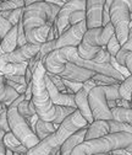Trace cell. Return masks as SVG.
<instances>
[{
  "mask_svg": "<svg viewBox=\"0 0 132 155\" xmlns=\"http://www.w3.org/2000/svg\"><path fill=\"white\" fill-rule=\"evenodd\" d=\"M18 47L17 45V25L14 26L0 43V57L14 52Z\"/></svg>",
  "mask_w": 132,
  "mask_h": 155,
  "instance_id": "e0dca14e",
  "label": "cell"
},
{
  "mask_svg": "<svg viewBox=\"0 0 132 155\" xmlns=\"http://www.w3.org/2000/svg\"><path fill=\"white\" fill-rule=\"evenodd\" d=\"M96 86H97L96 83H94L92 79H89V80H87V81L83 83V89H86L87 91H91L93 87H96Z\"/></svg>",
  "mask_w": 132,
  "mask_h": 155,
  "instance_id": "8d00e7d4",
  "label": "cell"
},
{
  "mask_svg": "<svg viewBox=\"0 0 132 155\" xmlns=\"http://www.w3.org/2000/svg\"><path fill=\"white\" fill-rule=\"evenodd\" d=\"M45 83H47V87H48V91H49V95H50V99H51V102L56 106H71V107H76V102H75V94H64V92H60L58 90L53 81L49 79V76L45 75Z\"/></svg>",
  "mask_w": 132,
  "mask_h": 155,
  "instance_id": "4fadbf2b",
  "label": "cell"
},
{
  "mask_svg": "<svg viewBox=\"0 0 132 155\" xmlns=\"http://www.w3.org/2000/svg\"><path fill=\"white\" fill-rule=\"evenodd\" d=\"M0 43H2V38H0Z\"/></svg>",
  "mask_w": 132,
  "mask_h": 155,
  "instance_id": "f907efd6",
  "label": "cell"
},
{
  "mask_svg": "<svg viewBox=\"0 0 132 155\" xmlns=\"http://www.w3.org/2000/svg\"><path fill=\"white\" fill-rule=\"evenodd\" d=\"M38 2H44V0H25V4L27 6V5H31L33 3H38Z\"/></svg>",
  "mask_w": 132,
  "mask_h": 155,
  "instance_id": "7bdbcfd3",
  "label": "cell"
},
{
  "mask_svg": "<svg viewBox=\"0 0 132 155\" xmlns=\"http://www.w3.org/2000/svg\"><path fill=\"white\" fill-rule=\"evenodd\" d=\"M44 2H47V3H53V4H58V5L63 6L65 3L70 2V0H44Z\"/></svg>",
  "mask_w": 132,
  "mask_h": 155,
  "instance_id": "ab89813d",
  "label": "cell"
},
{
  "mask_svg": "<svg viewBox=\"0 0 132 155\" xmlns=\"http://www.w3.org/2000/svg\"><path fill=\"white\" fill-rule=\"evenodd\" d=\"M106 0H86V22L87 28L103 26V10Z\"/></svg>",
  "mask_w": 132,
  "mask_h": 155,
  "instance_id": "8fae6325",
  "label": "cell"
},
{
  "mask_svg": "<svg viewBox=\"0 0 132 155\" xmlns=\"http://www.w3.org/2000/svg\"><path fill=\"white\" fill-rule=\"evenodd\" d=\"M109 133H110V127L108 124V121H104V120L94 121L87 128L84 140H92V139L102 138V137L108 135Z\"/></svg>",
  "mask_w": 132,
  "mask_h": 155,
  "instance_id": "9a60e30c",
  "label": "cell"
},
{
  "mask_svg": "<svg viewBox=\"0 0 132 155\" xmlns=\"http://www.w3.org/2000/svg\"><path fill=\"white\" fill-rule=\"evenodd\" d=\"M17 110H18V112H20L25 118L31 117V116H33V114L37 113V112H35L34 104H33L32 100H31V101H28V100H23L20 105L17 106Z\"/></svg>",
  "mask_w": 132,
  "mask_h": 155,
  "instance_id": "cb8c5ba5",
  "label": "cell"
},
{
  "mask_svg": "<svg viewBox=\"0 0 132 155\" xmlns=\"http://www.w3.org/2000/svg\"><path fill=\"white\" fill-rule=\"evenodd\" d=\"M12 27H14V25L8 20V17H5L3 15V11H2V14H0V38L3 40Z\"/></svg>",
  "mask_w": 132,
  "mask_h": 155,
  "instance_id": "f1b7e54d",
  "label": "cell"
},
{
  "mask_svg": "<svg viewBox=\"0 0 132 155\" xmlns=\"http://www.w3.org/2000/svg\"><path fill=\"white\" fill-rule=\"evenodd\" d=\"M88 101H89V106H91V110H92V114H93L94 121L112 120L111 110L108 106L105 86L93 87L88 94Z\"/></svg>",
  "mask_w": 132,
  "mask_h": 155,
  "instance_id": "52a82bcc",
  "label": "cell"
},
{
  "mask_svg": "<svg viewBox=\"0 0 132 155\" xmlns=\"http://www.w3.org/2000/svg\"><path fill=\"white\" fill-rule=\"evenodd\" d=\"M89 123L86 121V118L81 114L78 110H76L73 113H71L69 117L64 120V122L59 126L54 133L43 140H41L35 147L28 149L27 155H50V153L54 149L61 148V145L71 137L73 133H76L81 128L88 126Z\"/></svg>",
  "mask_w": 132,
  "mask_h": 155,
  "instance_id": "6da1fadb",
  "label": "cell"
},
{
  "mask_svg": "<svg viewBox=\"0 0 132 155\" xmlns=\"http://www.w3.org/2000/svg\"><path fill=\"white\" fill-rule=\"evenodd\" d=\"M25 0H4V2L0 3V9L2 11H10V10H15V9H20V8H25Z\"/></svg>",
  "mask_w": 132,
  "mask_h": 155,
  "instance_id": "d4e9b609",
  "label": "cell"
},
{
  "mask_svg": "<svg viewBox=\"0 0 132 155\" xmlns=\"http://www.w3.org/2000/svg\"><path fill=\"white\" fill-rule=\"evenodd\" d=\"M2 2H4V0H0V3H2Z\"/></svg>",
  "mask_w": 132,
  "mask_h": 155,
  "instance_id": "816d5d0a",
  "label": "cell"
},
{
  "mask_svg": "<svg viewBox=\"0 0 132 155\" xmlns=\"http://www.w3.org/2000/svg\"><path fill=\"white\" fill-rule=\"evenodd\" d=\"M60 5L38 2L23 8V26L25 32L41 28L48 24H54L60 11Z\"/></svg>",
  "mask_w": 132,
  "mask_h": 155,
  "instance_id": "3957f363",
  "label": "cell"
},
{
  "mask_svg": "<svg viewBox=\"0 0 132 155\" xmlns=\"http://www.w3.org/2000/svg\"><path fill=\"white\" fill-rule=\"evenodd\" d=\"M120 48H121V45H120V42L118 40V37L114 33V35L111 36L110 41L108 42V45H106V49H108V52L110 53L111 57H116L118 53H119V51H120Z\"/></svg>",
  "mask_w": 132,
  "mask_h": 155,
  "instance_id": "83f0119b",
  "label": "cell"
},
{
  "mask_svg": "<svg viewBox=\"0 0 132 155\" xmlns=\"http://www.w3.org/2000/svg\"><path fill=\"white\" fill-rule=\"evenodd\" d=\"M96 74L93 70H89L87 68L80 67L75 63L67 62L65 64V68L63 70V73L59 74L60 78L63 79H69V80H73V81H81L84 83L89 79H92V76Z\"/></svg>",
  "mask_w": 132,
  "mask_h": 155,
  "instance_id": "7c38bea8",
  "label": "cell"
},
{
  "mask_svg": "<svg viewBox=\"0 0 132 155\" xmlns=\"http://www.w3.org/2000/svg\"><path fill=\"white\" fill-rule=\"evenodd\" d=\"M92 80L96 83L97 86H108V85H118L121 84V81L116 80L115 78H111L109 75H104V74H98L96 73L92 76Z\"/></svg>",
  "mask_w": 132,
  "mask_h": 155,
  "instance_id": "603a6c76",
  "label": "cell"
},
{
  "mask_svg": "<svg viewBox=\"0 0 132 155\" xmlns=\"http://www.w3.org/2000/svg\"><path fill=\"white\" fill-rule=\"evenodd\" d=\"M4 135H5V132L3 130V129H0V142L3 140V138H4Z\"/></svg>",
  "mask_w": 132,
  "mask_h": 155,
  "instance_id": "bcb514c9",
  "label": "cell"
},
{
  "mask_svg": "<svg viewBox=\"0 0 132 155\" xmlns=\"http://www.w3.org/2000/svg\"><path fill=\"white\" fill-rule=\"evenodd\" d=\"M41 51V46L38 45H32V43H26L22 47H17L14 52L2 55L0 61L5 63H23V62H29L32 58H34Z\"/></svg>",
  "mask_w": 132,
  "mask_h": 155,
  "instance_id": "30bf717a",
  "label": "cell"
},
{
  "mask_svg": "<svg viewBox=\"0 0 132 155\" xmlns=\"http://www.w3.org/2000/svg\"><path fill=\"white\" fill-rule=\"evenodd\" d=\"M55 130H56V128H55L53 122H48V121H44V120H41V118L37 121V123L34 126V132H35L37 135H38V138L41 140L45 139L48 135H50Z\"/></svg>",
  "mask_w": 132,
  "mask_h": 155,
  "instance_id": "ffe728a7",
  "label": "cell"
},
{
  "mask_svg": "<svg viewBox=\"0 0 132 155\" xmlns=\"http://www.w3.org/2000/svg\"><path fill=\"white\" fill-rule=\"evenodd\" d=\"M94 155H111L110 153H102V154H94Z\"/></svg>",
  "mask_w": 132,
  "mask_h": 155,
  "instance_id": "681fc988",
  "label": "cell"
},
{
  "mask_svg": "<svg viewBox=\"0 0 132 155\" xmlns=\"http://www.w3.org/2000/svg\"><path fill=\"white\" fill-rule=\"evenodd\" d=\"M28 62L23 63H5L0 61V73L4 75H25Z\"/></svg>",
  "mask_w": 132,
  "mask_h": 155,
  "instance_id": "ac0fdd59",
  "label": "cell"
},
{
  "mask_svg": "<svg viewBox=\"0 0 132 155\" xmlns=\"http://www.w3.org/2000/svg\"><path fill=\"white\" fill-rule=\"evenodd\" d=\"M80 10H86V0H70V2L65 3L61 8L60 11L56 17V26H58L59 33H64L70 25V17L75 11H80Z\"/></svg>",
  "mask_w": 132,
  "mask_h": 155,
  "instance_id": "9c48e42d",
  "label": "cell"
},
{
  "mask_svg": "<svg viewBox=\"0 0 132 155\" xmlns=\"http://www.w3.org/2000/svg\"><path fill=\"white\" fill-rule=\"evenodd\" d=\"M116 104L119 107H126V108H132V102L125 99H119L116 100Z\"/></svg>",
  "mask_w": 132,
  "mask_h": 155,
  "instance_id": "d590c367",
  "label": "cell"
},
{
  "mask_svg": "<svg viewBox=\"0 0 132 155\" xmlns=\"http://www.w3.org/2000/svg\"><path fill=\"white\" fill-rule=\"evenodd\" d=\"M0 155H6V147L3 140L0 142Z\"/></svg>",
  "mask_w": 132,
  "mask_h": 155,
  "instance_id": "60d3db41",
  "label": "cell"
},
{
  "mask_svg": "<svg viewBox=\"0 0 132 155\" xmlns=\"http://www.w3.org/2000/svg\"><path fill=\"white\" fill-rule=\"evenodd\" d=\"M115 33V28L111 22L105 26L91 28L83 36V40L77 47V53L83 59H94L103 47L108 45L111 36Z\"/></svg>",
  "mask_w": 132,
  "mask_h": 155,
  "instance_id": "277c9868",
  "label": "cell"
},
{
  "mask_svg": "<svg viewBox=\"0 0 132 155\" xmlns=\"http://www.w3.org/2000/svg\"><path fill=\"white\" fill-rule=\"evenodd\" d=\"M50 155H61V148H58V149H54Z\"/></svg>",
  "mask_w": 132,
  "mask_h": 155,
  "instance_id": "ee69618b",
  "label": "cell"
},
{
  "mask_svg": "<svg viewBox=\"0 0 132 155\" xmlns=\"http://www.w3.org/2000/svg\"><path fill=\"white\" fill-rule=\"evenodd\" d=\"M131 155H132V154H131Z\"/></svg>",
  "mask_w": 132,
  "mask_h": 155,
  "instance_id": "db71d44e",
  "label": "cell"
},
{
  "mask_svg": "<svg viewBox=\"0 0 132 155\" xmlns=\"http://www.w3.org/2000/svg\"><path fill=\"white\" fill-rule=\"evenodd\" d=\"M6 83H8V85H10L12 89H15L18 94H25V91H26V89H27L26 85H22V84H20V83H16V81H12V80H8V79H6Z\"/></svg>",
  "mask_w": 132,
  "mask_h": 155,
  "instance_id": "836d02e7",
  "label": "cell"
},
{
  "mask_svg": "<svg viewBox=\"0 0 132 155\" xmlns=\"http://www.w3.org/2000/svg\"><path fill=\"white\" fill-rule=\"evenodd\" d=\"M3 142L5 144V147L10 150H12L14 153H21V154H27L28 149L18 140L16 137H15V134L10 130L8 133H5L4 135V138H3Z\"/></svg>",
  "mask_w": 132,
  "mask_h": 155,
  "instance_id": "d6986e66",
  "label": "cell"
},
{
  "mask_svg": "<svg viewBox=\"0 0 132 155\" xmlns=\"http://www.w3.org/2000/svg\"><path fill=\"white\" fill-rule=\"evenodd\" d=\"M8 120L11 132L27 149L35 147L41 142L34 129L28 124L23 116L18 112L17 107H12V106L8 107Z\"/></svg>",
  "mask_w": 132,
  "mask_h": 155,
  "instance_id": "5b68a950",
  "label": "cell"
},
{
  "mask_svg": "<svg viewBox=\"0 0 132 155\" xmlns=\"http://www.w3.org/2000/svg\"><path fill=\"white\" fill-rule=\"evenodd\" d=\"M20 95L21 94H18L15 89L8 85L5 75L0 73V102H4L9 107V105L15 101Z\"/></svg>",
  "mask_w": 132,
  "mask_h": 155,
  "instance_id": "2e32d148",
  "label": "cell"
},
{
  "mask_svg": "<svg viewBox=\"0 0 132 155\" xmlns=\"http://www.w3.org/2000/svg\"><path fill=\"white\" fill-rule=\"evenodd\" d=\"M0 14H2V9H0Z\"/></svg>",
  "mask_w": 132,
  "mask_h": 155,
  "instance_id": "f5cc1de1",
  "label": "cell"
},
{
  "mask_svg": "<svg viewBox=\"0 0 132 155\" xmlns=\"http://www.w3.org/2000/svg\"><path fill=\"white\" fill-rule=\"evenodd\" d=\"M3 15L5 17H8V20L14 25L16 26L18 24V21L22 18L23 16V8H20V9H15V10H10V11H3Z\"/></svg>",
  "mask_w": 132,
  "mask_h": 155,
  "instance_id": "4316f807",
  "label": "cell"
},
{
  "mask_svg": "<svg viewBox=\"0 0 132 155\" xmlns=\"http://www.w3.org/2000/svg\"><path fill=\"white\" fill-rule=\"evenodd\" d=\"M63 81L66 85V87L72 91V94H77L83 87V83H81V81H73V80H69V79H63Z\"/></svg>",
  "mask_w": 132,
  "mask_h": 155,
  "instance_id": "1f68e13d",
  "label": "cell"
},
{
  "mask_svg": "<svg viewBox=\"0 0 132 155\" xmlns=\"http://www.w3.org/2000/svg\"><path fill=\"white\" fill-rule=\"evenodd\" d=\"M25 97H26V100H28V101L32 100V81L28 84V86H27V89H26V91H25Z\"/></svg>",
  "mask_w": 132,
  "mask_h": 155,
  "instance_id": "f35d334b",
  "label": "cell"
},
{
  "mask_svg": "<svg viewBox=\"0 0 132 155\" xmlns=\"http://www.w3.org/2000/svg\"><path fill=\"white\" fill-rule=\"evenodd\" d=\"M6 155H14V151H12V150H10V149H8V148H6Z\"/></svg>",
  "mask_w": 132,
  "mask_h": 155,
  "instance_id": "c3c4849f",
  "label": "cell"
},
{
  "mask_svg": "<svg viewBox=\"0 0 132 155\" xmlns=\"http://www.w3.org/2000/svg\"><path fill=\"white\" fill-rule=\"evenodd\" d=\"M87 22L86 20L72 25L64 33L60 35L58 40H55V48L59 49L63 47H78L83 40V36L87 32Z\"/></svg>",
  "mask_w": 132,
  "mask_h": 155,
  "instance_id": "ba28073f",
  "label": "cell"
},
{
  "mask_svg": "<svg viewBox=\"0 0 132 155\" xmlns=\"http://www.w3.org/2000/svg\"><path fill=\"white\" fill-rule=\"evenodd\" d=\"M110 58H111V55H110V53L108 52V49H106V46L105 47H103L102 48V51L97 54V57L94 58V62H98V63H110Z\"/></svg>",
  "mask_w": 132,
  "mask_h": 155,
  "instance_id": "d6a6232c",
  "label": "cell"
},
{
  "mask_svg": "<svg viewBox=\"0 0 132 155\" xmlns=\"http://www.w3.org/2000/svg\"><path fill=\"white\" fill-rule=\"evenodd\" d=\"M119 95L120 99H125L132 102V74L127 76L126 79L119 86Z\"/></svg>",
  "mask_w": 132,
  "mask_h": 155,
  "instance_id": "7402d4cb",
  "label": "cell"
},
{
  "mask_svg": "<svg viewBox=\"0 0 132 155\" xmlns=\"http://www.w3.org/2000/svg\"><path fill=\"white\" fill-rule=\"evenodd\" d=\"M111 155H131V153L127 150V149H115L110 151Z\"/></svg>",
  "mask_w": 132,
  "mask_h": 155,
  "instance_id": "74e56055",
  "label": "cell"
},
{
  "mask_svg": "<svg viewBox=\"0 0 132 155\" xmlns=\"http://www.w3.org/2000/svg\"><path fill=\"white\" fill-rule=\"evenodd\" d=\"M88 94H89V91H87L86 89L82 87L77 94H75V102H76L77 110L86 118V121L91 124L94 122V118H93L92 110H91L89 101H88Z\"/></svg>",
  "mask_w": 132,
  "mask_h": 155,
  "instance_id": "5bb4252c",
  "label": "cell"
},
{
  "mask_svg": "<svg viewBox=\"0 0 132 155\" xmlns=\"http://www.w3.org/2000/svg\"><path fill=\"white\" fill-rule=\"evenodd\" d=\"M55 49H56L55 48V41H47V42H44L41 46V51H39V55L42 58V61L44 59L48 54H50Z\"/></svg>",
  "mask_w": 132,
  "mask_h": 155,
  "instance_id": "f546056e",
  "label": "cell"
},
{
  "mask_svg": "<svg viewBox=\"0 0 132 155\" xmlns=\"http://www.w3.org/2000/svg\"><path fill=\"white\" fill-rule=\"evenodd\" d=\"M0 129H3L5 133L10 132V126H9V120H8V106L5 105L3 111L0 112Z\"/></svg>",
  "mask_w": 132,
  "mask_h": 155,
  "instance_id": "4dcf8cb0",
  "label": "cell"
},
{
  "mask_svg": "<svg viewBox=\"0 0 132 155\" xmlns=\"http://www.w3.org/2000/svg\"><path fill=\"white\" fill-rule=\"evenodd\" d=\"M71 155H86V154H83L82 151H78L77 149H73L72 153H71Z\"/></svg>",
  "mask_w": 132,
  "mask_h": 155,
  "instance_id": "f6af8a7d",
  "label": "cell"
},
{
  "mask_svg": "<svg viewBox=\"0 0 132 155\" xmlns=\"http://www.w3.org/2000/svg\"><path fill=\"white\" fill-rule=\"evenodd\" d=\"M128 52H132V38H128L127 42H126L125 45L121 46V48H120L118 55L115 57V58H116V61H118V63H119L120 65H124V67H125L126 54H127Z\"/></svg>",
  "mask_w": 132,
  "mask_h": 155,
  "instance_id": "484cf974",
  "label": "cell"
},
{
  "mask_svg": "<svg viewBox=\"0 0 132 155\" xmlns=\"http://www.w3.org/2000/svg\"><path fill=\"white\" fill-rule=\"evenodd\" d=\"M130 31H128V38H132V24H130Z\"/></svg>",
  "mask_w": 132,
  "mask_h": 155,
  "instance_id": "7dc6e473",
  "label": "cell"
},
{
  "mask_svg": "<svg viewBox=\"0 0 132 155\" xmlns=\"http://www.w3.org/2000/svg\"><path fill=\"white\" fill-rule=\"evenodd\" d=\"M125 67L127 68V70L130 71V74H132V52H128V53L126 54Z\"/></svg>",
  "mask_w": 132,
  "mask_h": 155,
  "instance_id": "e575fe53",
  "label": "cell"
},
{
  "mask_svg": "<svg viewBox=\"0 0 132 155\" xmlns=\"http://www.w3.org/2000/svg\"><path fill=\"white\" fill-rule=\"evenodd\" d=\"M108 106H109L110 110H111V108H115V107L118 106L116 100H108Z\"/></svg>",
  "mask_w": 132,
  "mask_h": 155,
  "instance_id": "b9f144b4",
  "label": "cell"
},
{
  "mask_svg": "<svg viewBox=\"0 0 132 155\" xmlns=\"http://www.w3.org/2000/svg\"><path fill=\"white\" fill-rule=\"evenodd\" d=\"M131 8L127 0H115L110 6V22L115 28V36L120 45H125L128 40Z\"/></svg>",
  "mask_w": 132,
  "mask_h": 155,
  "instance_id": "8992f818",
  "label": "cell"
},
{
  "mask_svg": "<svg viewBox=\"0 0 132 155\" xmlns=\"http://www.w3.org/2000/svg\"><path fill=\"white\" fill-rule=\"evenodd\" d=\"M47 69L42 61L38 62L33 78H32V101L35 107V112L41 120L54 122L58 114V107L51 102L50 95L45 83Z\"/></svg>",
  "mask_w": 132,
  "mask_h": 155,
  "instance_id": "7a4b0ae2",
  "label": "cell"
},
{
  "mask_svg": "<svg viewBox=\"0 0 132 155\" xmlns=\"http://www.w3.org/2000/svg\"><path fill=\"white\" fill-rule=\"evenodd\" d=\"M111 113H112V120L132 124V108L116 106L115 108H111Z\"/></svg>",
  "mask_w": 132,
  "mask_h": 155,
  "instance_id": "44dd1931",
  "label": "cell"
}]
</instances>
